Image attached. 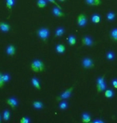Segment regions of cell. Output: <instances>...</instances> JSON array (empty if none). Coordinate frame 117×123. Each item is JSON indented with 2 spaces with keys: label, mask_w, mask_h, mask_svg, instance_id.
Segmentation results:
<instances>
[{
  "label": "cell",
  "mask_w": 117,
  "mask_h": 123,
  "mask_svg": "<svg viewBox=\"0 0 117 123\" xmlns=\"http://www.w3.org/2000/svg\"><path fill=\"white\" fill-rule=\"evenodd\" d=\"M30 69L31 70H33V72H41L45 70V66H44V63L39 59H34L32 63H31L30 66Z\"/></svg>",
  "instance_id": "6da1fadb"
},
{
  "label": "cell",
  "mask_w": 117,
  "mask_h": 123,
  "mask_svg": "<svg viewBox=\"0 0 117 123\" xmlns=\"http://www.w3.org/2000/svg\"><path fill=\"white\" fill-rule=\"evenodd\" d=\"M50 34V31L48 28L41 27L38 31V36L41 39V40H43L45 42L49 38Z\"/></svg>",
  "instance_id": "7a4b0ae2"
},
{
  "label": "cell",
  "mask_w": 117,
  "mask_h": 123,
  "mask_svg": "<svg viewBox=\"0 0 117 123\" xmlns=\"http://www.w3.org/2000/svg\"><path fill=\"white\" fill-rule=\"evenodd\" d=\"M96 89L99 93H101L103 91H105L106 90V83L104 80V77H99L96 80Z\"/></svg>",
  "instance_id": "3957f363"
},
{
  "label": "cell",
  "mask_w": 117,
  "mask_h": 123,
  "mask_svg": "<svg viewBox=\"0 0 117 123\" xmlns=\"http://www.w3.org/2000/svg\"><path fill=\"white\" fill-rule=\"evenodd\" d=\"M82 66H83V67L86 68V69L92 68L94 66L93 60H92L91 58L85 57L82 59Z\"/></svg>",
  "instance_id": "277c9868"
},
{
  "label": "cell",
  "mask_w": 117,
  "mask_h": 123,
  "mask_svg": "<svg viewBox=\"0 0 117 123\" xmlns=\"http://www.w3.org/2000/svg\"><path fill=\"white\" fill-rule=\"evenodd\" d=\"M87 17L84 14H79V16L77 17V25L80 27H84L87 24Z\"/></svg>",
  "instance_id": "5b68a950"
},
{
  "label": "cell",
  "mask_w": 117,
  "mask_h": 123,
  "mask_svg": "<svg viewBox=\"0 0 117 123\" xmlns=\"http://www.w3.org/2000/svg\"><path fill=\"white\" fill-rule=\"evenodd\" d=\"M72 90H73V88H72V87H70L69 89L66 90L65 91L63 92L60 96H58V97H57V100H65V99H68V98H69V97L72 94Z\"/></svg>",
  "instance_id": "8992f818"
},
{
  "label": "cell",
  "mask_w": 117,
  "mask_h": 123,
  "mask_svg": "<svg viewBox=\"0 0 117 123\" xmlns=\"http://www.w3.org/2000/svg\"><path fill=\"white\" fill-rule=\"evenodd\" d=\"M6 103L12 108V109H15V108L18 105V101L14 97H11V98H7Z\"/></svg>",
  "instance_id": "52a82bcc"
},
{
  "label": "cell",
  "mask_w": 117,
  "mask_h": 123,
  "mask_svg": "<svg viewBox=\"0 0 117 123\" xmlns=\"http://www.w3.org/2000/svg\"><path fill=\"white\" fill-rule=\"evenodd\" d=\"M82 44L86 46H92V45H93V40H92L91 37L84 36L82 38Z\"/></svg>",
  "instance_id": "ba28073f"
},
{
  "label": "cell",
  "mask_w": 117,
  "mask_h": 123,
  "mask_svg": "<svg viewBox=\"0 0 117 123\" xmlns=\"http://www.w3.org/2000/svg\"><path fill=\"white\" fill-rule=\"evenodd\" d=\"M52 12H53V15L56 17H64L65 16V14L61 11V8H59V7L57 6L55 7H53L52 10Z\"/></svg>",
  "instance_id": "9c48e42d"
},
{
  "label": "cell",
  "mask_w": 117,
  "mask_h": 123,
  "mask_svg": "<svg viewBox=\"0 0 117 123\" xmlns=\"http://www.w3.org/2000/svg\"><path fill=\"white\" fill-rule=\"evenodd\" d=\"M11 30V26L8 23H3V22H0V31L3 33H6L9 32Z\"/></svg>",
  "instance_id": "30bf717a"
},
{
  "label": "cell",
  "mask_w": 117,
  "mask_h": 123,
  "mask_svg": "<svg viewBox=\"0 0 117 123\" xmlns=\"http://www.w3.org/2000/svg\"><path fill=\"white\" fill-rule=\"evenodd\" d=\"M6 52L9 56H14L15 55L16 52V48L14 45H9L7 46V47L6 49Z\"/></svg>",
  "instance_id": "8fae6325"
},
{
  "label": "cell",
  "mask_w": 117,
  "mask_h": 123,
  "mask_svg": "<svg viewBox=\"0 0 117 123\" xmlns=\"http://www.w3.org/2000/svg\"><path fill=\"white\" fill-rule=\"evenodd\" d=\"M31 83H32L33 86L34 88H36V89H38V90H41L40 81L38 80V78H36V77L32 78V79H31Z\"/></svg>",
  "instance_id": "7c38bea8"
},
{
  "label": "cell",
  "mask_w": 117,
  "mask_h": 123,
  "mask_svg": "<svg viewBox=\"0 0 117 123\" xmlns=\"http://www.w3.org/2000/svg\"><path fill=\"white\" fill-rule=\"evenodd\" d=\"M33 106L36 110H41L44 108V104L41 101H34L33 102Z\"/></svg>",
  "instance_id": "4fadbf2b"
},
{
  "label": "cell",
  "mask_w": 117,
  "mask_h": 123,
  "mask_svg": "<svg viewBox=\"0 0 117 123\" xmlns=\"http://www.w3.org/2000/svg\"><path fill=\"white\" fill-rule=\"evenodd\" d=\"M56 51L58 53V54H63L66 50V48H65V46L63 45V44H57V46H56Z\"/></svg>",
  "instance_id": "5bb4252c"
},
{
  "label": "cell",
  "mask_w": 117,
  "mask_h": 123,
  "mask_svg": "<svg viewBox=\"0 0 117 123\" xmlns=\"http://www.w3.org/2000/svg\"><path fill=\"white\" fill-rule=\"evenodd\" d=\"M65 28L62 26H59L57 28V30L55 31V36L56 37H61L63 34H65Z\"/></svg>",
  "instance_id": "9a60e30c"
},
{
  "label": "cell",
  "mask_w": 117,
  "mask_h": 123,
  "mask_svg": "<svg viewBox=\"0 0 117 123\" xmlns=\"http://www.w3.org/2000/svg\"><path fill=\"white\" fill-rule=\"evenodd\" d=\"M10 118H11V111L9 110H5L3 111V114H2V119L4 121H9Z\"/></svg>",
  "instance_id": "2e32d148"
},
{
  "label": "cell",
  "mask_w": 117,
  "mask_h": 123,
  "mask_svg": "<svg viewBox=\"0 0 117 123\" xmlns=\"http://www.w3.org/2000/svg\"><path fill=\"white\" fill-rule=\"evenodd\" d=\"M82 122H91V115L89 113H83L82 114Z\"/></svg>",
  "instance_id": "e0dca14e"
},
{
  "label": "cell",
  "mask_w": 117,
  "mask_h": 123,
  "mask_svg": "<svg viewBox=\"0 0 117 123\" xmlns=\"http://www.w3.org/2000/svg\"><path fill=\"white\" fill-rule=\"evenodd\" d=\"M67 40H68V43H69L70 46H73L77 43L76 37H75L74 35H72V34H71V35H69V37H68Z\"/></svg>",
  "instance_id": "ac0fdd59"
},
{
  "label": "cell",
  "mask_w": 117,
  "mask_h": 123,
  "mask_svg": "<svg viewBox=\"0 0 117 123\" xmlns=\"http://www.w3.org/2000/svg\"><path fill=\"white\" fill-rule=\"evenodd\" d=\"M91 21L93 23H99L100 22V16L98 14H92L91 17Z\"/></svg>",
  "instance_id": "d6986e66"
},
{
  "label": "cell",
  "mask_w": 117,
  "mask_h": 123,
  "mask_svg": "<svg viewBox=\"0 0 117 123\" xmlns=\"http://www.w3.org/2000/svg\"><path fill=\"white\" fill-rule=\"evenodd\" d=\"M86 3L91 6H99L101 3V0H85Z\"/></svg>",
  "instance_id": "ffe728a7"
},
{
  "label": "cell",
  "mask_w": 117,
  "mask_h": 123,
  "mask_svg": "<svg viewBox=\"0 0 117 123\" xmlns=\"http://www.w3.org/2000/svg\"><path fill=\"white\" fill-rule=\"evenodd\" d=\"M106 58H107V59L109 61H113L116 58V55H115V53L111 50L108 51L106 54Z\"/></svg>",
  "instance_id": "44dd1931"
},
{
  "label": "cell",
  "mask_w": 117,
  "mask_h": 123,
  "mask_svg": "<svg viewBox=\"0 0 117 123\" xmlns=\"http://www.w3.org/2000/svg\"><path fill=\"white\" fill-rule=\"evenodd\" d=\"M14 2H15V0H6V7L8 8L10 11H12V8H13Z\"/></svg>",
  "instance_id": "7402d4cb"
},
{
  "label": "cell",
  "mask_w": 117,
  "mask_h": 123,
  "mask_svg": "<svg viewBox=\"0 0 117 123\" xmlns=\"http://www.w3.org/2000/svg\"><path fill=\"white\" fill-rule=\"evenodd\" d=\"M110 36L113 41L117 42V28H114L110 32Z\"/></svg>",
  "instance_id": "603a6c76"
},
{
  "label": "cell",
  "mask_w": 117,
  "mask_h": 123,
  "mask_svg": "<svg viewBox=\"0 0 117 123\" xmlns=\"http://www.w3.org/2000/svg\"><path fill=\"white\" fill-rule=\"evenodd\" d=\"M48 0H37V5L40 8H44L47 5Z\"/></svg>",
  "instance_id": "cb8c5ba5"
},
{
  "label": "cell",
  "mask_w": 117,
  "mask_h": 123,
  "mask_svg": "<svg viewBox=\"0 0 117 123\" xmlns=\"http://www.w3.org/2000/svg\"><path fill=\"white\" fill-rule=\"evenodd\" d=\"M114 91L112 90H105V92H104V96L107 98H113L114 96Z\"/></svg>",
  "instance_id": "d4e9b609"
},
{
  "label": "cell",
  "mask_w": 117,
  "mask_h": 123,
  "mask_svg": "<svg viewBox=\"0 0 117 123\" xmlns=\"http://www.w3.org/2000/svg\"><path fill=\"white\" fill-rule=\"evenodd\" d=\"M59 108L61 110H66L68 106H69V104H68V102H66V101H61L60 103H59Z\"/></svg>",
  "instance_id": "484cf974"
},
{
  "label": "cell",
  "mask_w": 117,
  "mask_h": 123,
  "mask_svg": "<svg viewBox=\"0 0 117 123\" xmlns=\"http://www.w3.org/2000/svg\"><path fill=\"white\" fill-rule=\"evenodd\" d=\"M116 18V14L114 13L112 11H110L108 12V14H107V19H108V21H113L114 19Z\"/></svg>",
  "instance_id": "4316f807"
},
{
  "label": "cell",
  "mask_w": 117,
  "mask_h": 123,
  "mask_svg": "<svg viewBox=\"0 0 117 123\" xmlns=\"http://www.w3.org/2000/svg\"><path fill=\"white\" fill-rule=\"evenodd\" d=\"M11 75H10V74L8 73H5V74H2V79H3V82L5 83L10 82V80H11Z\"/></svg>",
  "instance_id": "83f0119b"
},
{
  "label": "cell",
  "mask_w": 117,
  "mask_h": 123,
  "mask_svg": "<svg viewBox=\"0 0 117 123\" xmlns=\"http://www.w3.org/2000/svg\"><path fill=\"white\" fill-rule=\"evenodd\" d=\"M21 123H29L30 122V118H29L28 117H23L20 120Z\"/></svg>",
  "instance_id": "f1b7e54d"
},
{
  "label": "cell",
  "mask_w": 117,
  "mask_h": 123,
  "mask_svg": "<svg viewBox=\"0 0 117 123\" xmlns=\"http://www.w3.org/2000/svg\"><path fill=\"white\" fill-rule=\"evenodd\" d=\"M5 84V82H3V79H2V74L0 73V88H2Z\"/></svg>",
  "instance_id": "f546056e"
},
{
  "label": "cell",
  "mask_w": 117,
  "mask_h": 123,
  "mask_svg": "<svg viewBox=\"0 0 117 123\" xmlns=\"http://www.w3.org/2000/svg\"><path fill=\"white\" fill-rule=\"evenodd\" d=\"M111 85L114 88L117 89V78H114V79L111 81Z\"/></svg>",
  "instance_id": "4dcf8cb0"
},
{
  "label": "cell",
  "mask_w": 117,
  "mask_h": 123,
  "mask_svg": "<svg viewBox=\"0 0 117 123\" xmlns=\"http://www.w3.org/2000/svg\"><path fill=\"white\" fill-rule=\"evenodd\" d=\"M48 2H52V3L55 4V5H56V6H58V7H59V8H61V6H60L59 5H58V4L57 3V2H55V0H48Z\"/></svg>",
  "instance_id": "1f68e13d"
},
{
  "label": "cell",
  "mask_w": 117,
  "mask_h": 123,
  "mask_svg": "<svg viewBox=\"0 0 117 123\" xmlns=\"http://www.w3.org/2000/svg\"><path fill=\"white\" fill-rule=\"evenodd\" d=\"M94 123H104V122L103 120H99V119H96V120H94L93 121Z\"/></svg>",
  "instance_id": "d6a6232c"
},
{
  "label": "cell",
  "mask_w": 117,
  "mask_h": 123,
  "mask_svg": "<svg viewBox=\"0 0 117 123\" xmlns=\"http://www.w3.org/2000/svg\"><path fill=\"white\" fill-rule=\"evenodd\" d=\"M58 1H60V2H65V0H58Z\"/></svg>",
  "instance_id": "836d02e7"
},
{
  "label": "cell",
  "mask_w": 117,
  "mask_h": 123,
  "mask_svg": "<svg viewBox=\"0 0 117 123\" xmlns=\"http://www.w3.org/2000/svg\"><path fill=\"white\" fill-rule=\"evenodd\" d=\"M2 122V117H1V115H0V122Z\"/></svg>",
  "instance_id": "e575fe53"
}]
</instances>
